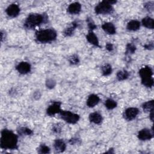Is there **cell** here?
I'll return each instance as SVG.
<instances>
[{
  "label": "cell",
  "instance_id": "cell-1",
  "mask_svg": "<svg viewBox=\"0 0 154 154\" xmlns=\"http://www.w3.org/2000/svg\"><path fill=\"white\" fill-rule=\"evenodd\" d=\"M17 136L13 132L8 129H3L1 131L0 146L2 149L7 150L17 149Z\"/></svg>",
  "mask_w": 154,
  "mask_h": 154
},
{
  "label": "cell",
  "instance_id": "cell-2",
  "mask_svg": "<svg viewBox=\"0 0 154 154\" xmlns=\"http://www.w3.org/2000/svg\"><path fill=\"white\" fill-rule=\"evenodd\" d=\"M57 32L52 28L41 29L35 32V38L40 43H48L55 40L57 38Z\"/></svg>",
  "mask_w": 154,
  "mask_h": 154
},
{
  "label": "cell",
  "instance_id": "cell-3",
  "mask_svg": "<svg viewBox=\"0 0 154 154\" xmlns=\"http://www.w3.org/2000/svg\"><path fill=\"white\" fill-rule=\"evenodd\" d=\"M47 18L43 14L38 13H32L26 17L24 26L27 29H32L35 26L44 23Z\"/></svg>",
  "mask_w": 154,
  "mask_h": 154
},
{
  "label": "cell",
  "instance_id": "cell-4",
  "mask_svg": "<svg viewBox=\"0 0 154 154\" xmlns=\"http://www.w3.org/2000/svg\"><path fill=\"white\" fill-rule=\"evenodd\" d=\"M139 75L141 79L143 85L147 87H152L153 85V79L152 78L153 72L150 67L145 66L140 69Z\"/></svg>",
  "mask_w": 154,
  "mask_h": 154
},
{
  "label": "cell",
  "instance_id": "cell-5",
  "mask_svg": "<svg viewBox=\"0 0 154 154\" xmlns=\"http://www.w3.org/2000/svg\"><path fill=\"white\" fill-rule=\"evenodd\" d=\"M115 3L116 1H102L95 7V13L98 14H110L114 10L112 5Z\"/></svg>",
  "mask_w": 154,
  "mask_h": 154
},
{
  "label": "cell",
  "instance_id": "cell-6",
  "mask_svg": "<svg viewBox=\"0 0 154 154\" xmlns=\"http://www.w3.org/2000/svg\"><path fill=\"white\" fill-rule=\"evenodd\" d=\"M61 118L66 122L70 124H75L79 119L78 114L73 113L69 111L61 110L60 112Z\"/></svg>",
  "mask_w": 154,
  "mask_h": 154
},
{
  "label": "cell",
  "instance_id": "cell-7",
  "mask_svg": "<svg viewBox=\"0 0 154 154\" xmlns=\"http://www.w3.org/2000/svg\"><path fill=\"white\" fill-rule=\"evenodd\" d=\"M61 110V102H54L48 107L46 112L48 115L52 116L57 113H60Z\"/></svg>",
  "mask_w": 154,
  "mask_h": 154
},
{
  "label": "cell",
  "instance_id": "cell-8",
  "mask_svg": "<svg viewBox=\"0 0 154 154\" xmlns=\"http://www.w3.org/2000/svg\"><path fill=\"white\" fill-rule=\"evenodd\" d=\"M138 112H139V111L138 108L135 107H131V108H127L125 111L123 116L126 120L128 121H131L137 117Z\"/></svg>",
  "mask_w": 154,
  "mask_h": 154
},
{
  "label": "cell",
  "instance_id": "cell-9",
  "mask_svg": "<svg viewBox=\"0 0 154 154\" xmlns=\"http://www.w3.org/2000/svg\"><path fill=\"white\" fill-rule=\"evenodd\" d=\"M5 12L9 17H15L19 15L20 13V8L17 4H12L8 6Z\"/></svg>",
  "mask_w": 154,
  "mask_h": 154
},
{
  "label": "cell",
  "instance_id": "cell-10",
  "mask_svg": "<svg viewBox=\"0 0 154 154\" xmlns=\"http://www.w3.org/2000/svg\"><path fill=\"white\" fill-rule=\"evenodd\" d=\"M31 65L29 63L26 61H22L19 63L16 67L17 71L22 75L26 74L31 71Z\"/></svg>",
  "mask_w": 154,
  "mask_h": 154
},
{
  "label": "cell",
  "instance_id": "cell-11",
  "mask_svg": "<svg viewBox=\"0 0 154 154\" xmlns=\"http://www.w3.org/2000/svg\"><path fill=\"white\" fill-rule=\"evenodd\" d=\"M153 133L150 129L144 128L140 130L138 133V138L142 141L149 140L153 137Z\"/></svg>",
  "mask_w": 154,
  "mask_h": 154
},
{
  "label": "cell",
  "instance_id": "cell-12",
  "mask_svg": "<svg viewBox=\"0 0 154 154\" xmlns=\"http://www.w3.org/2000/svg\"><path fill=\"white\" fill-rule=\"evenodd\" d=\"M86 38H87V41L91 45H93L95 46H97V47L100 46L99 40L93 31H88V34L86 35Z\"/></svg>",
  "mask_w": 154,
  "mask_h": 154
},
{
  "label": "cell",
  "instance_id": "cell-13",
  "mask_svg": "<svg viewBox=\"0 0 154 154\" xmlns=\"http://www.w3.org/2000/svg\"><path fill=\"white\" fill-rule=\"evenodd\" d=\"M102 29L108 34L113 35L116 32V27L111 22H105L102 25Z\"/></svg>",
  "mask_w": 154,
  "mask_h": 154
},
{
  "label": "cell",
  "instance_id": "cell-14",
  "mask_svg": "<svg viewBox=\"0 0 154 154\" xmlns=\"http://www.w3.org/2000/svg\"><path fill=\"white\" fill-rule=\"evenodd\" d=\"M81 5L77 2L70 4L67 8L68 12L72 14H78L81 11Z\"/></svg>",
  "mask_w": 154,
  "mask_h": 154
},
{
  "label": "cell",
  "instance_id": "cell-15",
  "mask_svg": "<svg viewBox=\"0 0 154 154\" xmlns=\"http://www.w3.org/2000/svg\"><path fill=\"white\" fill-rule=\"evenodd\" d=\"M54 147L57 152H63L66 148V144L62 139H57L54 141Z\"/></svg>",
  "mask_w": 154,
  "mask_h": 154
},
{
  "label": "cell",
  "instance_id": "cell-16",
  "mask_svg": "<svg viewBox=\"0 0 154 154\" xmlns=\"http://www.w3.org/2000/svg\"><path fill=\"white\" fill-rule=\"evenodd\" d=\"M100 99L99 96L96 94H92L90 95L87 100V105L90 108H93L99 102Z\"/></svg>",
  "mask_w": 154,
  "mask_h": 154
},
{
  "label": "cell",
  "instance_id": "cell-17",
  "mask_svg": "<svg viewBox=\"0 0 154 154\" xmlns=\"http://www.w3.org/2000/svg\"><path fill=\"white\" fill-rule=\"evenodd\" d=\"M89 120L91 122L94 124H100L102 123L103 118L100 114L97 112H94L89 115Z\"/></svg>",
  "mask_w": 154,
  "mask_h": 154
},
{
  "label": "cell",
  "instance_id": "cell-18",
  "mask_svg": "<svg viewBox=\"0 0 154 154\" xmlns=\"http://www.w3.org/2000/svg\"><path fill=\"white\" fill-rule=\"evenodd\" d=\"M140 28V22L136 20H132L129 21L126 26V28L129 31H137Z\"/></svg>",
  "mask_w": 154,
  "mask_h": 154
},
{
  "label": "cell",
  "instance_id": "cell-19",
  "mask_svg": "<svg viewBox=\"0 0 154 154\" xmlns=\"http://www.w3.org/2000/svg\"><path fill=\"white\" fill-rule=\"evenodd\" d=\"M77 26H78L77 22H72V25L70 26H69L68 28L65 29V30L64 31V35L66 37L71 36L73 34V32Z\"/></svg>",
  "mask_w": 154,
  "mask_h": 154
},
{
  "label": "cell",
  "instance_id": "cell-20",
  "mask_svg": "<svg viewBox=\"0 0 154 154\" xmlns=\"http://www.w3.org/2000/svg\"><path fill=\"white\" fill-rule=\"evenodd\" d=\"M142 24L144 26L149 29H153L154 27L153 19L150 17H146L142 19Z\"/></svg>",
  "mask_w": 154,
  "mask_h": 154
},
{
  "label": "cell",
  "instance_id": "cell-21",
  "mask_svg": "<svg viewBox=\"0 0 154 154\" xmlns=\"http://www.w3.org/2000/svg\"><path fill=\"white\" fill-rule=\"evenodd\" d=\"M154 102L153 100H150L144 102L142 105V108L145 112H150L153 110Z\"/></svg>",
  "mask_w": 154,
  "mask_h": 154
},
{
  "label": "cell",
  "instance_id": "cell-22",
  "mask_svg": "<svg viewBox=\"0 0 154 154\" xmlns=\"http://www.w3.org/2000/svg\"><path fill=\"white\" fill-rule=\"evenodd\" d=\"M129 76V73L126 70H120L117 73L116 77L119 81L126 79Z\"/></svg>",
  "mask_w": 154,
  "mask_h": 154
},
{
  "label": "cell",
  "instance_id": "cell-23",
  "mask_svg": "<svg viewBox=\"0 0 154 154\" xmlns=\"http://www.w3.org/2000/svg\"><path fill=\"white\" fill-rule=\"evenodd\" d=\"M105 106L108 109H112L117 106V102L112 99H108L105 101Z\"/></svg>",
  "mask_w": 154,
  "mask_h": 154
},
{
  "label": "cell",
  "instance_id": "cell-24",
  "mask_svg": "<svg viewBox=\"0 0 154 154\" xmlns=\"http://www.w3.org/2000/svg\"><path fill=\"white\" fill-rule=\"evenodd\" d=\"M102 73L104 76H108L112 73V67L110 64H106L102 67Z\"/></svg>",
  "mask_w": 154,
  "mask_h": 154
},
{
  "label": "cell",
  "instance_id": "cell-25",
  "mask_svg": "<svg viewBox=\"0 0 154 154\" xmlns=\"http://www.w3.org/2000/svg\"><path fill=\"white\" fill-rule=\"evenodd\" d=\"M18 133L20 135H29L32 134V131L29 128L22 127L18 130Z\"/></svg>",
  "mask_w": 154,
  "mask_h": 154
},
{
  "label": "cell",
  "instance_id": "cell-26",
  "mask_svg": "<svg viewBox=\"0 0 154 154\" xmlns=\"http://www.w3.org/2000/svg\"><path fill=\"white\" fill-rule=\"evenodd\" d=\"M126 54H134L136 50V47L134 45L132 44V43H128L126 45Z\"/></svg>",
  "mask_w": 154,
  "mask_h": 154
},
{
  "label": "cell",
  "instance_id": "cell-27",
  "mask_svg": "<svg viewBox=\"0 0 154 154\" xmlns=\"http://www.w3.org/2000/svg\"><path fill=\"white\" fill-rule=\"evenodd\" d=\"M38 152L40 153H48L50 152V149L48 146L42 144L39 147Z\"/></svg>",
  "mask_w": 154,
  "mask_h": 154
},
{
  "label": "cell",
  "instance_id": "cell-28",
  "mask_svg": "<svg viewBox=\"0 0 154 154\" xmlns=\"http://www.w3.org/2000/svg\"><path fill=\"white\" fill-rule=\"evenodd\" d=\"M87 21V24H88V26L90 29V31H93L94 29H96L97 28L96 25H95V23L93 21L92 19L88 18Z\"/></svg>",
  "mask_w": 154,
  "mask_h": 154
},
{
  "label": "cell",
  "instance_id": "cell-29",
  "mask_svg": "<svg viewBox=\"0 0 154 154\" xmlns=\"http://www.w3.org/2000/svg\"><path fill=\"white\" fill-rule=\"evenodd\" d=\"M69 62L70 64L73 65H75L79 62V59L77 55H73L69 58Z\"/></svg>",
  "mask_w": 154,
  "mask_h": 154
},
{
  "label": "cell",
  "instance_id": "cell-30",
  "mask_svg": "<svg viewBox=\"0 0 154 154\" xmlns=\"http://www.w3.org/2000/svg\"><path fill=\"white\" fill-rule=\"evenodd\" d=\"M144 7L146 9V10H147L149 11H152L153 10V8H154L153 2V1L147 2L144 5Z\"/></svg>",
  "mask_w": 154,
  "mask_h": 154
},
{
  "label": "cell",
  "instance_id": "cell-31",
  "mask_svg": "<svg viewBox=\"0 0 154 154\" xmlns=\"http://www.w3.org/2000/svg\"><path fill=\"white\" fill-rule=\"evenodd\" d=\"M46 85L49 88H52L55 85V82L53 79H48L46 82Z\"/></svg>",
  "mask_w": 154,
  "mask_h": 154
},
{
  "label": "cell",
  "instance_id": "cell-32",
  "mask_svg": "<svg viewBox=\"0 0 154 154\" xmlns=\"http://www.w3.org/2000/svg\"><path fill=\"white\" fill-rule=\"evenodd\" d=\"M52 129H53V131L55 132V133H59L61 132V128L59 126V125H58V124L54 125Z\"/></svg>",
  "mask_w": 154,
  "mask_h": 154
},
{
  "label": "cell",
  "instance_id": "cell-33",
  "mask_svg": "<svg viewBox=\"0 0 154 154\" xmlns=\"http://www.w3.org/2000/svg\"><path fill=\"white\" fill-rule=\"evenodd\" d=\"M105 48H106V49L108 51H112V49H113V45H112V44H111V43H107L106 44Z\"/></svg>",
  "mask_w": 154,
  "mask_h": 154
},
{
  "label": "cell",
  "instance_id": "cell-34",
  "mask_svg": "<svg viewBox=\"0 0 154 154\" xmlns=\"http://www.w3.org/2000/svg\"><path fill=\"white\" fill-rule=\"evenodd\" d=\"M144 47L145 48L147 49H152L153 48V42H151V43H150L149 44H147V45H144Z\"/></svg>",
  "mask_w": 154,
  "mask_h": 154
},
{
  "label": "cell",
  "instance_id": "cell-35",
  "mask_svg": "<svg viewBox=\"0 0 154 154\" xmlns=\"http://www.w3.org/2000/svg\"><path fill=\"white\" fill-rule=\"evenodd\" d=\"M153 111H150V120L152 121H153Z\"/></svg>",
  "mask_w": 154,
  "mask_h": 154
}]
</instances>
